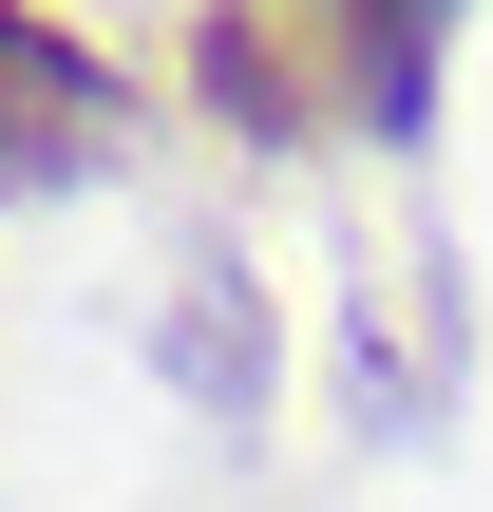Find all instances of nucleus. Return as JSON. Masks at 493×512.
Listing matches in <instances>:
<instances>
[{
    "mask_svg": "<svg viewBox=\"0 0 493 512\" xmlns=\"http://www.w3.org/2000/svg\"><path fill=\"white\" fill-rule=\"evenodd\" d=\"M95 152H114V57H95L76 19L0 0V190H38V171H95Z\"/></svg>",
    "mask_w": 493,
    "mask_h": 512,
    "instance_id": "obj_1",
    "label": "nucleus"
},
{
    "mask_svg": "<svg viewBox=\"0 0 493 512\" xmlns=\"http://www.w3.org/2000/svg\"><path fill=\"white\" fill-rule=\"evenodd\" d=\"M437 19H456V0H361V76H380V114H418V76H437Z\"/></svg>",
    "mask_w": 493,
    "mask_h": 512,
    "instance_id": "obj_2",
    "label": "nucleus"
}]
</instances>
